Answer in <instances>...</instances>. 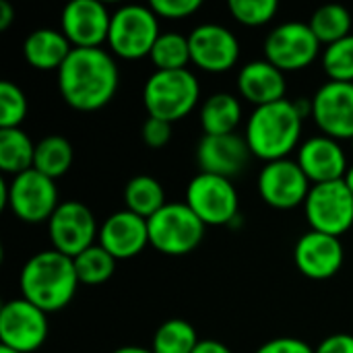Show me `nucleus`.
<instances>
[{
	"mask_svg": "<svg viewBox=\"0 0 353 353\" xmlns=\"http://www.w3.org/2000/svg\"><path fill=\"white\" fill-rule=\"evenodd\" d=\"M298 165L312 184H327L343 180L347 174V159L339 143L331 137H312L298 151Z\"/></svg>",
	"mask_w": 353,
	"mask_h": 353,
	"instance_id": "aec40b11",
	"label": "nucleus"
},
{
	"mask_svg": "<svg viewBox=\"0 0 353 353\" xmlns=\"http://www.w3.org/2000/svg\"><path fill=\"white\" fill-rule=\"evenodd\" d=\"M196 331L190 323L182 319L165 321L153 335V353H192L199 345Z\"/></svg>",
	"mask_w": 353,
	"mask_h": 353,
	"instance_id": "c85d7f7f",
	"label": "nucleus"
},
{
	"mask_svg": "<svg viewBox=\"0 0 353 353\" xmlns=\"http://www.w3.org/2000/svg\"><path fill=\"white\" fill-rule=\"evenodd\" d=\"M314 353H353V335L335 333L319 343Z\"/></svg>",
	"mask_w": 353,
	"mask_h": 353,
	"instance_id": "e433bc0d",
	"label": "nucleus"
},
{
	"mask_svg": "<svg viewBox=\"0 0 353 353\" xmlns=\"http://www.w3.org/2000/svg\"><path fill=\"white\" fill-rule=\"evenodd\" d=\"M190 60L207 72H225L236 66L240 58V43L236 35L215 23H203L188 35Z\"/></svg>",
	"mask_w": 353,
	"mask_h": 353,
	"instance_id": "4468645a",
	"label": "nucleus"
},
{
	"mask_svg": "<svg viewBox=\"0 0 353 353\" xmlns=\"http://www.w3.org/2000/svg\"><path fill=\"white\" fill-rule=\"evenodd\" d=\"M302 120L296 101L281 99L254 108L246 126V143L252 155L271 163L285 159L298 145Z\"/></svg>",
	"mask_w": 353,
	"mask_h": 353,
	"instance_id": "7ed1b4c3",
	"label": "nucleus"
},
{
	"mask_svg": "<svg viewBox=\"0 0 353 353\" xmlns=\"http://www.w3.org/2000/svg\"><path fill=\"white\" fill-rule=\"evenodd\" d=\"M72 165V145L60 137V134H50L41 139L35 145V159H33V170L39 174L56 180L64 176Z\"/></svg>",
	"mask_w": 353,
	"mask_h": 353,
	"instance_id": "a878e982",
	"label": "nucleus"
},
{
	"mask_svg": "<svg viewBox=\"0 0 353 353\" xmlns=\"http://www.w3.org/2000/svg\"><path fill=\"white\" fill-rule=\"evenodd\" d=\"M151 10L163 19H186L201 8V0H151Z\"/></svg>",
	"mask_w": 353,
	"mask_h": 353,
	"instance_id": "72a5a7b5",
	"label": "nucleus"
},
{
	"mask_svg": "<svg viewBox=\"0 0 353 353\" xmlns=\"http://www.w3.org/2000/svg\"><path fill=\"white\" fill-rule=\"evenodd\" d=\"M312 232L341 238L353 225V194L345 180L314 184L304 203Z\"/></svg>",
	"mask_w": 353,
	"mask_h": 353,
	"instance_id": "6e6552de",
	"label": "nucleus"
},
{
	"mask_svg": "<svg viewBox=\"0 0 353 353\" xmlns=\"http://www.w3.org/2000/svg\"><path fill=\"white\" fill-rule=\"evenodd\" d=\"M50 333L48 314L25 298L10 300L0 310V343L19 353L37 352Z\"/></svg>",
	"mask_w": 353,
	"mask_h": 353,
	"instance_id": "9b49d317",
	"label": "nucleus"
},
{
	"mask_svg": "<svg viewBox=\"0 0 353 353\" xmlns=\"http://www.w3.org/2000/svg\"><path fill=\"white\" fill-rule=\"evenodd\" d=\"M345 252L341 240L321 232L304 234L294 248V263L298 271L314 281L331 279L339 273Z\"/></svg>",
	"mask_w": 353,
	"mask_h": 353,
	"instance_id": "f3484780",
	"label": "nucleus"
},
{
	"mask_svg": "<svg viewBox=\"0 0 353 353\" xmlns=\"http://www.w3.org/2000/svg\"><path fill=\"white\" fill-rule=\"evenodd\" d=\"M27 116V97L10 81H0V128H19Z\"/></svg>",
	"mask_w": 353,
	"mask_h": 353,
	"instance_id": "2f4dec72",
	"label": "nucleus"
},
{
	"mask_svg": "<svg viewBox=\"0 0 353 353\" xmlns=\"http://www.w3.org/2000/svg\"><path fill=\"white\" fill-rule=\"evenodd\" d=\"M192 353H234L225 343L215 341V339H203L199 341V345L194 347Z\"/></svg>",
	"mask_w": 353,
	"mask_h": 353,
	"instance_id": "4c0bfd02",
	"label": "nucleus"
},
{
	"mask_svg": "<svg viewBox=\"0 0 353 353\" xmlns=\"http://www.w3.org/2000/svg\"><path fill=\"white\" fill-rule=\"evenodd\" d=\"M50 240L54 250L74 259L93 246L97 223L91 209L79 201L60 203L48 221Z\"/></svg>",
	"mask_w": 353,
	"mask_h": 353,
	"instance_id": "f8f14e48",
	"label": "nucleus"
},
{
	"mask_svg": "<svg viewBox=\"0 0 353 353\" xmlns=\"http://www.w3.org/2000/svg\"><path fill=\"white\" fill-rule=\"evenodd\" d=\"M120 83L114 58L101 48H72L58 70L62 99L79 112H95L108 105Z\"/></svg>",
	"mask_w": 353,
	"mask_h": 353,
	"instance_id": "f257e3e1",
	"label": "nucleus"
},
{
	"mask_svg": "<svg viewBox=\"0 0 353 353\" xmlns=\"http://www.w3.org/2000/svg\"><path fill=\"white\" fill-rule=\"evenodd\" d=\"M2 186V205L25 223H41L50 221L54 211L58 209V188L56 182L37 170L23 172L14 176L8 184Z\"/></svg>",
	"mask_w": 353,
	"mask_h": 353,
	"instance_id": "0eeeda50",
	"label": "nucleus"
},
{
	"mask_svg": "<svg viewBox=\"0 0 353 353\" xmlns=\"http://www.w3.org/2000/svg\"><path fill=\"white\" fill-rule=\"evenodd\" d=\"M35 145L21 128H0V170L12 176L33 170Z\"/></svg>",
	"mask_w": 353,
	"mask_h": 353,
	"instance_id": "b1692460",
	"label": "nucleus"
},
{
	"mask_svg": "<svg viewBox=\"0 0 353 353\" xmlns=\"http://www.w3.org/2000/svg\"><path fill=\"white\" fill-rule=\"evenodd\" d=\"M238 89L256 108L285 99V74L269 60H252L238 72Z\"/></svg>",
	"mask_w": 353,
	"mask_h": 353,
	"instance_id": "412c9836",
	"label": "nucleus"
},
{
	"mask_svg": "<svg viewBox=\"0 0 353 353\" xmlns=\"http://www.w3.org/2000/svg\"><path fill=\"white\" fill-rule=\"evenodd\" d=\"M201 87L196 77L184 70H155L143 89V103L151 118L170 124L186 118L199 103Z\"/></svg>",
	"mask_w": 353,
	"mask_h": 353,
	"instance_id": "20e7f679",
	"label": "nucleus"
},
{
	"mask_svg": "<svg viewBox=\"0 0 353 353\" xmlns=\"http://www.w3.org/2000/svg\"><path fill=\"white\" fill-rule=\"evenodd\" d=\"M147 225L149 244L168 256H184L196 250L207 228L186 203H168L147 219Z\"/></svg>",
	"mask_w": 353,
	"mask_h": 353,
	"instance_id": "39448f33",
	"label": "nucleus"
},
{
	"mask_svg": "<svg viewBox=\"0 0 353 353\" xmlns=\"http://www.w3.org/2000/svg\"><path fill=\"white\" fill-rule=\"evenodd\" d=\"M159 35L157 14L151 6L126 4L112 14L108 43L116 56L124 60H139L151 56Z\"/></svg>",
	"mask_w": 353,
	"mask_h": 353,
	"instance_id": "423d86ee",
	"label": "nucleus"
},
{
	"mask_svg": "<svg viewBox=\"0 0 353 353\" xmlns=\"http://www.w3.org/2000/svg\"><path fill=\"white\" fill-rule=\"evenodd\" d=\"M343 180H345L347 188L352 190V194H353V165L350 168V170H347V174H345V178H343Z\"/></svg>",
	"mask_w": 353,
	"mask_h": 353,
	"instance_id": "a19ab883",
	"label": "nucleus"
},
{
	"mask_svg": "<svg viewBox=\"0 0 353 353\" xmlns=\"http://www.w3.org/2000/svg\"><path fill=\"white\" fill-rule=\"evenodd\" d=\"M321 41L308 23L290 21L275 27L265 39V60L281 72H294L310 66L319 56Z\"/></svg>",
	"mask_w": 353,
	"mask_h": 353,
	"instance_id": "9d476101",
	"label": "nucleus"
},
{
	"mask_svg": "<svg viewBox=\"0 0 353 353\" xmlns=\"http://www.w3.org/2000/svg\"><path fill=\"white\" fill-rule=\"evenodd\" d=\"M308 25L321 43L331 46V43L341 41L347 35H352L353 17L352 12L341 4H325L312 12Z\"/></svg>",
	"mask_w": 353,
	"mask_h": 353,
	"instance_id": "bb28decb",
	"label": "nucleus"
},
{
	"mask_svg": "<svg viewBox=\"0 0 353 353\" xmlns=\"http://www.w3.org/2000/svg\"><path fill=\"white\" fill-rule=\"evenodd\" d=\"M12 19H14V10H12L10 2L2 0L0 2V31H6L10 27Z\"/></svg>",
	"mask_w": 353,
	"mask_h": 353,
	"instance_id": "58836bf2",
	"label": "nucleus"
},
{
	"mask_svg": "<svg viewBox=\"0 0 353 353\" xmlns=\"http://www.w3.org/2000/svg\"><path fill=\"white\" fill-rule=\"evenodd\" d=\"M250 157L246 139L232 134H205L196 145V161L201 172L215 174L221 178L238 176Z\"/></svg>",
	"mask_w": 353,
	"mask_h": 353,
	"instance_id": "a211bd4d",
	"label": "nucleus"
},
{
	"mask_svg": "<svg viewBox=\"0 0 353 353\" xmlns=\"http://www.w3.org/2000/svg\"><path fill=\"white\" fill-rule=\"evenodd\" d=\"M352 147H353V139H352Z\"/></svg>",
	"mask_w": 353,
	"mask_h": 353,
	"instance_id": "37998d69",
	"label": "nucleus"
},
{
	"mask_svg": "<svg viewBox=\"0 0 353 353\" xmlns=\"http://www.w3.org/2000/svg\"><path fill=\"white\" fill-rule=\"evenodd\" d=\"M21 294L46 314L68 306L77 294L79 277L74 261L58 250L33 254L21 269Z\"/></svg>",
	"mask_w": 353,
	"mask_h": 353,
	"instance_id": "f03ea898",
	"label": "nucleus"
},
{
	"mask_svg": "<svg viewBox=\"0 0 353 353\" xmlns=\"http://www.w3.org/2000/svg\"><path fill=\"white\" fill-rule=\"evenodd\" d=\"M112 14L99 0H72L64 6L60 31L72 48H101L110 35Z\"/></svg>",
	"mask_w": 353,
	"mask_h": 353,
	"instance_id": "2eb2a0df",
	"label": "nucleus"
},
{
	"mask_svg": "<svg viewBox=\"0 0 353 353\" xmlns=\"http://www.w3.org/2000/svg\"><path fill=\"white\" fill-rule=\"evenodd\" d=\"M124 203L126 209L137 213L143 219H151L159 209H163L165 203V190L159 180L153 176H134L128 180L124 188Z\"/></svg>",
	"mask_w": 353,
	"mask_h": 353,
	"instance_id": "393cba45",
	"label": "nucleus"
},
{
	"mask_svg": "<svg viewBox=\"0 0 353 353\" xmlns=\"http://www.w3.org/2000/svg\"><path fill=\"white\" fill-rule=\"evenodd\" d=\"M70 52V41L58 29H35L23 41V56L37 70H60Z\"/></svg>",
	"mask_w": 353,
	"mask_h": 353,
	"instance_id": "4be33fe9",
	"label": "nucleus"
},
{
	"mask_svg": "<svg viewBox=\"0 0 353 353\" xmlns=\"http://www.w3.org/2000/svg\"><path fill=\"white\" fill-rule=\"evenodd\" d=\"M74 261V271L79 277V283L83 285H101L112 279L116 273V259L101 248L99 244H93L85 252L72 259Z\"/></svg>",
	"mask_w": 353,
	"mask_h": 353,
	"instance_id": "cd10ccee",
	"label": "nucleus"
},
{
	"mask_svg": "<svg viewBox=\"0 0 353 353\" xmlns=\"http://www.w3.org/2000/svg\"><path fill=\"white\" fill-rule=\"evenodd\" d=\"M242 118V105L232 93H213L201 108L205 134H232Z\"/></svg>",
	"mask_w": 353,
	"mask_h": 353,
	"instance_id": "5701e85b",
	"label": "nucleus"
},
{
	"mask_svg": "<svg viewBox=\"0 0 353 353\" xmlns=\"http://www.w3.org/2000/svg\"><path fill=\"white\" fill-rule=\"evenodd\" d=\"M228 8L238 23L261 27L275 17L279 4L275 0H230Z\"/></svg>",
	"mask_w": 353,
	"mask_h": 353,
	"instance_id": "473e14b6",
	"label": "nucleus"
},
{
	"mask_svg": "<svg viewBox=\"0 0 353 353\" xmlns=\"http://www.w3.org/2000/svg\"><path fill=\"white\" fill-rule=\"evenodd\" d=\"M312 116L325 137L353 139V83L329 81L312 97Z\"/></svg>",
	"mask_w": 353,
	"mask_h": 353,
	"instance_id": "dca6fc26",
	"label": "nucleus"
},
{
	"mask_svg": "<svg viewBox=\"0 0 353 353\" xmlns=\"http://www.w3.org/2000/svg\"><path fill=\"white\" fill-rule=\"evenodd\" d=\"M112 353H153L147 347H141V345H124V347H118L116 352Z\"/></svg>",
	"mask_w": 353,
	"mask_h": 353,
	"instance_id": "ea45409f",
	"label": "nucleus"
},
{
	"mask_svg": "<svg viewBox=\"0 0 353 353\" xmlns=\"http://www.w3.org/2000/svg\"><path fill=\"white\" fill-rule=\"evenodd\" d=\"M186 205L205 225H230L238 217L240 201L230 178L196 174L186 188Z\"/></svg>",
	"mask_w": 353,
	"mask_h": 353,
	"instance_id": "1a4fd4ad",
	"label": "nucleus"
},
{
	"mask_svg": "<svg viewBox=\"0 0 353 353\" xmlns=\"http://www.w3.org/2000/svg\"><path fill=\"white\" fill-rule=\"evenodd\" d=\"M310 188V180L302 172L298 161H271L265 163L259 174V194L273 209L290 211L298 205H304Z\"/></svg>",
	"mask_w": 353,
	"mask_h": 353,
	"instance_id": "ddd939ff",
	"label": "nucleus"
},
{
	"mask_svg": "<svg viewBox=\"0 0 353 353\" xmlns=\"http://www.w3.org/2000/svg\"><path fill=\"white\" fill-rule=\"evenodd\" d=\"M323 68L329 74V81L353 83V33L327 46L323 52Z\"/></svg>",
	"mask_w": 353,
	"mask_h": 353,
	"instance_id": "7c9ffc66",
	"label": "nucleus"
},
{
	"mask_svg": "<svg viewBox=\"0 0 353 353\" xmlns=\"http://www.w3.org/2000/svg\"><path fill=\"white\" fill-rule=\"evenodd\" d=\"M149 244L147 219L124 209L110 215L99 228V246L105 248L116 261L141 254Z\"/></svg>",
	"mask_w": 353,
	"mask_h": 353,
	"instance_id": "6ab92c4d",
	"label": "nucleus"
},
{
	"mask_svg": "<svg viewBox=\"0 0 353 353\" xmlns=\"http://www.w3.org/2000/svg\"><path fill=\"white\" fill-rule=\"evenodd\" d=\"M141 137H143V143L151 149H161L170 143L172 139V124L165 122V120H159V118H147L143 128H141Z\"/></svg>",
	"mask_w": 353,
	"mask_h": 353,
	"instance_id": "f704fd0d",
	"label": "nucleus"
},
{
	"mask_svg": "<svg viewBox=\"0 0 353 353\" xmlns=\"http://www.w3.org/2000/svg\"><path fill=\"white\" fill-rule=\"evenodd\" d=\"M254 353H314V350L308 343H304L302 339L279 337V339H271V341L263 343Z\"/></svg>",
	"mask_w": 353,
	"mask_h": 353,
	"instance_id": "c9c22d12",
	"label": "nucleus"
},
{
	"mask_svg": "<svg viewBox=\"0 0 353 353\" xmlns=\"http://www.w3.org/2000/svg\"><path fill=\"white\" fill-rule=\"evenodd\" d=\"M151 62L157 70H184L190 60V43L182 33H161L151 50Z\"/></svg>",
	"mask_w": 353,
	"mask_h": 353,
	"instance_id": "c756f323",
	"label": "nucleus"
},
{
	"mask_svg": "<svg viewBox=\"0 0 353 353\" xmlns=\"http://www.w3.org/2000/svg\"><path fill=\"white\" fill-rule=\"evenodd\" d=\"M0 353H19V352H14V350H10V347H4V345H0Z\"/></svg>",
	"mask_w": 353,
	"mask_h": 353,
	"instance_id": "79ce46f5",
	"label": "nucleus"
}]
</instances>
